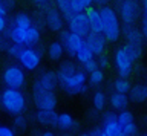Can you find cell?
<instances>
[{"label":"cell","mask_w":147,"mask_h":136,"mask_svg":"<svg viewBox=\"0 0 147 136\" xmlns=\"http://www.w3.org/2000/svg\"><path fill=\"white\" fill-rule=\"evenodd\" d=\"M100 12H101V17H103V21H104V38L107 40L109 43H115L118 42L119 37L123 34V28L119 25V14L117 12V9L109 5H104V6H100Z\"/></svg>","instance_id":"obj_1"},{"label":"cell","mask_w":147,"mask_h":136,"mask_svg":"<svg viewBox=\"0 0 147 136\" xmlns=\"http://www.w3.org/2000/svg\"><path fill=\"white\" fill-rule=\"evenodd\" d=\"M0 104L8 113L18 115L25 110L26 107V98L20 92V89H11L6 87L0 93Z\"/></svg>","instance_id":"obj_2"},{"label":"cell","mask_w":147,"mask_h":136,"mask_svg":"<svg viewBox=\"0 0 147 136\" xmlns=\"http://www.w3.org/2000/svg\"><path fill=\"white\" fill-rule=\"evenodd\" d=\"M87 75L84 70H77L75 74H72L69 78H64L60 81V86L66 93L69 95H78V93H84L87 90L86 86Z\"/></svg>","instance_id":"obj_3"},{"label":"cell","mask_w":147,"mask_h":136,"mask_svg":"<svg viewBox=\"0 0 147 136\" xmlns=\"http://www.w3.org/2000/svg\"><path fill=\"white\" fill-rule=\"evenodd\" d=\"M2 80L6 87H11V89H22L25 86V81H26V76H25V72L20 66L17 64H9L8 67H5L3 74H2Z\"/></svg>","instance_id":"obj_4"},{"label":"cell","mask_w":147,"mask_h":136,"mask_svg":"<svg viewBox=\"0 0 147 136\" xmlns=\"http://www.w3.org/2000/svg\"><path fill=\"white\" fill-rule=\"evenodd\" d=\"M118 14L124 25H133L140 15V2L138 0H121L118 3Z\"/></svg>","instance_id":"obj_5"},{"label":"cell","mask_w":147,"mask_h":136,"mask_svg":"<svg viewBox=\"0 0 147 136\" xmlns=\"http://www.w3.org/2000/svg\"><path fill=\"white\" fill-rule=\"evenodd\" d=\"M17 60L23 69L35 70L40 66V61H41V51L35 49V46H25Z\"/></svg>","instance_id":"obj_6"},{"label":"cell","mask_w":147,"mask_h":136,"mask_svg":"<svg viewBox=\"0 0 147 136\" xmlns=\"http://www.w3.org/2000/svg\"><path fill=\"white\" fill-rule=\"evenodd\" d=\"M113 61H115V67H117V72H118L119 76H123V78H127V76L132 74L133 63H135V61H133L132 57L127 54V51L124 49V46L115 51Z\"/></svg>","instance_id":"obj_7"},{"label":"cell","mask_w":147,"mask_h":136,"mask_svg":"<svg viewBox=\"0 0 147 136\" xmlns=\"http://www.w3.org/2000/svg\"><path fill=\"white\" fill-rule=\"evenodd\" d=\"M67 23V29L71 32H75L81 37H86L90 32V25H89V19H87L86 12H74V14L66 20Z\"/></svg>","instance_id":"obj_8"},{"label":"cell","mask_w":147,"mask_h":136,"mask_svg":"<svg viewBox=\"0 0 147 136\" xmlns=\"http://www.w3.org/2000/svg\"><path fill=\"white\" fill-rule=\"evenodd\" d=\"M60 42L63 43L64 51H66L71 57H75L78 49H80L83 44H84V37L78 35L75 32H71V31H61L60 32Z\"/></svg>","instance_id":"obj_9"},{"label":"cell","mask_w":147,"mask_h":136,"mask_svg":"<svg viewBox=\"0 0 147 136\" xmlns=\"http://www.w3.org/2000/svg\"><path fill=\"white\" fill-rule=\"evenodd\" d=\"M64 21L66 20H64V17L60 12V9H57L54 6H48L46 14H45V23L48 25V28L52 32H61L64 28Z\"/></svg>","instance_id":"obj_10"},{"label":"cell","mask_w":147,"mask_h":136,"mask_svg":"<svg viewBox=\"0 0 147 136\" xmlns=\"http://www.w3.org/2000/svg\"><path fill=\"white\" fill-rule=\"evenodd\" d=\"M58 84H60V81H58L57 72L48 70V72H45V74H41L38 78L35 80L32 90H34V92H38V90H55V87H57Z\"/></svg>","instance_id":"obj_11"},{"label":"cell","mask_w":147,"mask_h":136,"mask_svg":"<svg viewBox=\"0 0 147 136\" xmlns=\"http://www.w3.org/2000/svg\"><path fill=\"white\" fill-rule=\"evenodd\" d=\"M34 103L38 109L54 110L57 106V96L54 90H38V92H34Z\"/></svg>","instance_id":"obj_12"},{"label":"cell","mask_w":147,"mask_h":136,"mask_svg":"<svg viewBox=\"0 0 147 136\" xmlns=\"http://www.w3.org/2000/svg\"><path fill=\"white\" fill-rule=\"evenodd\" d=\"M84 42L86 44L92 49V52L95 54L96 57L101 55V54H104V49H106V43H107V40L104 38L103 34H98V32H90L84 37Z\"/></svg>","instance_id":"obj_13"},{"label":"cell","mask_w":147,"mask_h":136,"mask_svg":"<svg viewBox=\"0 0 147 136\" xmlns=\"http://www.w3.org/2000/svg\"><path fill=\"white\" fill-rule=\"evenodd\" d=\"M87 19H89V25H90V31L92 32H98V34H103L104 32V21H103V17H101V12H100V8H87L84 11Z\"/></svg>","instance_id":"obj_14"},{"label":"cell","mask_w":147,"mask_h":136,"mask_svg":"<svg viewBox=\"0 0 147 136\" xmlns=\"http://www.w3.org/2000/svg\"><path fill=\"white\" fill-rule=\"evenodd\" d=\"M35 119L41 125H57L58 113L54 110H46V109H38V112L35 113Z\"/></svg>","instance_id":"obj_15"},{"label":"cell","mask_w":147,"mask_h":136,"mask_svg":"<svg viewBox=\"0 0 147 136\" xmlns=\"http://www.w3.org/2000/svg\"><path fill=\"white\" fill-rule=\"evenodd\" d=\"M123 35L129 43H141L142 44V31H140L135 25H124L123 26Z\"/></svg>","instance_id":"obj_16"},{"label":"cell","mask_w":147,"mask_h":136,"mask_svg":"<svg viewBox=\"0 0 147 136\" xmlns=\"http://www.w3.org/2000/svg\"><path fill=\"white\" fill-rule=\"evenodd\" d=\"M109 103L113 110H126L127 104H129V96H127V93L113 92L109 98Z\"/></svg>","instance_id":"obj_17"},{"label":"cell","mask_w":147,"mask_h":136,"mask_svg":"<svg viewBox=\"0 0 147 136\" xmlns=\"http://www.w3.org/2000/svg\"><path fill=\"white\" fill-rule=\"evenodd\" d=\"M129 99L133 103H144L147 101V84H136L129 92Z\"/></svg>","instance_id":"obj_18"},{"label":"cell","mask_w":147,"mask_h":136,"mask_svg":"<svg viewBox=\"0 0 147 136\" xmlns=\"http://www.w3.org/2000/svg\"><path fill=\"white\" fill-rule=\"evenodd\" d=\"M34 25V21L26 12H18V14L14 15V19L11 21L9 26H14V28H20V29H28Z\"/></svg>","instance_id":"obj_19"},{"label":"cell","mask_w":147,"mask_h":136,"mask_svg":"<svg viewBox=\"0 0 147 136\" xmlns=\"http://www.w3.org/2000/svg\"><path fill=\"white\" fill-rule=\"evenodd\" d=\"M78 69H77V66L74 64V63L71 61H64L61 63V66L58 67V70H57V75H58V81H61L64 78H69L72 74H75Z\"/></svg>","instance_id":"obj_20"},{"label":"cell","mask_w":147,"mask_h":136,"mask_svg":"<svg viewBox=\"0 0 147 136\" xmlns=\"http://www.w3.org/2000/svg\"><path fill=\"white\" fill-rule=\"evenodd\" d=\"M63 54H64V46H63L61 42H52V43L49 44V48H48V57L52 61L60 60V58L63 57Z\"/></svg>","instance_id":"obj_21"},{"label":"cell","mask_w":147,"mask_h":136,"mask_svg":"<svg viewBox=\"0 0 147 136\" xmlns=\"http://www.w3.org/2000/svg\"><path fill=\"white\" fill-rule=\"evenodd\" d=\"M75 58L78 60V63H81V64H84V63H87V61H90V60H94L95 58V54L92 52V49L86 44V42H84V44L78 49V52H77V55H75Z\"/></svg>","instance_id":"obj_22"},{"label":"cell","mask_w":147,"mask_h":136,"mask_svg":"<svg viewBox=\"0 0 147 136\" xmlns=\"http://www.w3.org/2000/svg\"><path fill=\"white\" fill-rule=\"evenodd\" d=\"M103 130H104V133L107 135V136H124V133H123V127L119 125L118 119L103 124Z\"/></svg>","instance_id":"obj_23"},{"label":"cell","mask_w":147,"mask_h":136,"mask_svg":"<svg viewBox=\"0 0 147 136\" xmlns=\"http://www.w3.org/2000/svg\"><path fill=\"white\" fill-rule=\"evenodd\" d=\"M75 125V119L72 118L71 113H60L58 119H57V127H60L61 130H69Z\"/></svg>","instance_id":"obj_24"},{"label":"cell","mask_w":147,"mask_h":136,"mask_svg":"<svg viewBox=\"0 0 147 136\" xmlns=\"http://www.w3.org/2000/svg\"><path fill=\"white\" fill-rule=\"evenodd\" d=\"M124 49L127 51V54L132 57L133 61H136L138 58H141L142 55V44L141 43H126L124 44Z\"/></svg>","instance_id":"obj_25"},{"label":"cell","mask_w":147,"mask_h":136,"mask_svg":"<svg viewBox=\"0 0 147 136\" xmlns=\"http://www.w3.org/2000/svg\"><path fill=\"white\" fill-rule=\"evenodd\" d=\"M57 3V8L60 9V12L63 14L64 20H67L69 17L74 14V9H72V5H71V0H55Z\"/></svg>","instance_id":"obj_26"},{"label":"cell","mask_w":147,"mask_h":136,"mask_svg":"<svg viewBox=\"0 0 147 136\" xmlns=\"http://www.w3.org/2000/svg\"><path fill=\"white\" fill-rule=\"evenodd\" d=\"M113 89L115 92H121V93H129L132 89L130 83H129L127 78H123V76H119L118 80L113 81Z\"/></svg>","instance_id":"obj_27"},{"label":"cell","mask_w":147,"mask_h":136,"mask_svg":"<svg viewBox=\"0 0 147 136\" xmlns=\"http://www.w3.org/2000/svg\"><path fill=\"white\" fill-rule=\"evenodd\" d=\"M74 12H84L87 8L94 5V0H71Z\"/></svg>","instance_id":"obj_28"},{"label":"cell","mask_w":147,"mask_h":136,"mask_svg":"<svg viewBox=\"0 0 147 136\" xmlns=\"http://www.w3.org/2000/svg\"><path fill=\"white\" fill-rule=\"evenodd\" d=\"M92 103H94V107H95V110H104V107H106V103H107V98H106V95L104 92H95L94 95V98H92Z\"/></svg>","instance_id":"obj_29"},{"label":"cell","mask_w":147,"mask_h":136,"mask_svg":"<svg viewBox=\"0 0 147 136\" xmlns=\"http://www.w3.org/2000/svg\"><path fill=\"white\" fill-rule=\"evenodd\" d=\"M89 81H90L92 86H100L104 81V72H103V69H100V67H98V69L92 70L89 74Z\"/></svg>","instance_id":"obj_30"},{"label":"cell","mask_w":147,"mask_h":136,"mask_svg":"<svg viewBox=\"0 0 147 136\" xmlns=\"http://www.w3.org/2000/svg\"><path fill=\"white\" fill-rule=\"evenodd\" d=\"M118 122H119V125H121V127L127 125V124H132V122H135L133 113L129 112V110H121V113L118 115Z\"/></svg>","instance_id":"obj_31"},{"label":"cell","mask_w":147,"mask_h":136,"mask_svg":"<svg viewBox=\"0 0 147 136\" xmlns=\"http://www.w3.org/2000/svg\"><path fill=\"white\" fill-rule=\"evenodd\" d=\"M23 48L25 46H22V44H17V43H9V46L6 49V52H8V55L9 57H14V58H18V55H20V52L23 51Z\"/></svg>","instance_id":"obj_32"},{"label":"cell","mask_w":147,"mask_h":136,"mask_svg":"<svg viewBox=\"0 0 147 136\" xmlns=\"http://www.w3.org/2000/svg\"><path fill=\"white\" fill-rule=\"evenodd\" d=\"M14 127L18 130H25L26 127H28V121H26V118L23 116V115H16V118H14Z\"/></svg>","instance_id":"obj_33"},{"label":"cell","mask_w":147,"mask_h":136,"mask_svg":"<svg viewBox=\"0 0 147 136\" xmlns=\"http://www.w3.org/2000/svg\"><path fill=\"white\" fill-rule=\"evenodd\" d=\"M136 131H138V127H136L135 122H132V124H127V125L123 127V133H124V136H135Z\"/></svg>","instance_id":"obj_34"},{"label":"cell","mask_w":147,"mask_h":136,"mask_svg":"<svg viewBox=\"0 0 147 136\" xmlns=\"http://www.w3.org/2000/svg\"><path fill=\"white\" fill-rule=\"evenodd\" d=\"M83 69H84V72H87V74H90L92 70H95V69H98V61L95 60H90V61H87L83 64Z\"/></svg>","instance_id":"obj_35"},{"label":"cell","mask_w":147,"mask_h":136,"mask_svg":"<svg viewBox=\"0 0 147 136\" xmlns=\"http://www.w3.org/2000/svg\"><path fill=\"white\" fill-rule=\"evenodd\" d=\"M98 67L100 69H106V67L109 66V58L107 55H104V54H101V55H98Z\"/></svg>","instance_id":"obj_36"},{"label":"cell","mask_w":147,"mask_h":136,"mask_svg":"<svg viewBox=\"0 0 147 136\" xmlns=\"http://www.w3.org/2000/svg\"><path fill=\"white\" fill-rule=\"evenodd\" d=\"M118 116L115 115L113 112H106L104 116H103V124H106V122H110V121H117Z\"/></svg>","instance_id":"obj_37"},{"label":"cell","mask_w":147,"mask_h":136,"mask_svg":"<svg viewBox=\"0 0 147 136\" xmlns=\"http://www.w3.org/2000/svg\"><path fill=\"white\" fill-rule=\"evenodd\" d=\"M6 29H8V19H6V15L0 14V34L5 32Z\"/></svg>","instance_id":"obj_38"},{"label":"cell","mask_w":147,"mask_h":136,"mask_svg":"<svg viewBox=\"0 0 147 136\" xmlns=\"http://www.w3.org/2000/svg\"><path fill=\"white\" fill-rule=\"evenodd\" d=\"M8 37H3V35H0V52L2 51H6L8 46H9V43H8Z\"/></svg>","instance_id":"obj_39"},{"label":"cell","mask_w":147,"mask_h":136,"mask_svg":"<svg viewBox=\"0 0 147 136\" xmlns=\"http://www.w3.org/2000/svg\"><path fill=\"white\" fill-rule=\"evenodd\" d=\"M0 136H16L14 135V131L9 129V127H0Z\"/></svg>","instance_id":"obj_40"},{"label":"cell","mask_w":147,"mask_h":136,"mask_svg":"<svg viewBox=\"0 0 147 136\" xmlns=\"http://www.w3.org/2000/svg\"><path fill=\"white\" fill-rule=\"evenodd\" d=\"M3 5L6 6L9 11H11V9H14V8H16V5H17V0H3Z\"/></svg>","instance_id":"obj_41"},{"label":"cell","mask_w":147,"mask_h":136,"mask_svg":"<svg viewBox=\"0 0 147 136\" xmlns=\"http://www.w3.org/2000/svg\"><path fill=\"white\" fill-rule=\"evenodd\" d=\"M8 12H9L8 8L5 6L3 3H0V14H3V15H6V17H8Z\"/></svg>","instance_id":"obj_42"},{"label":"cell","mask_w":147,"mask_h":136,"mask_svg":"<svg viewBox=\"0 0 147 136\" xmlns=\"http://www.w3.org/2000/svg\"><path fill=\"white\" fill-rule=\"evenodd\" d=\"M142 37L147 42V21H142Z\"/></svg>","instance_id":"obj_43"},{"label":"cell","mask_w":147,"mask_h":136,"mask_svg":"<svg viewBox=\"0 0 147 136\" xmlns=\"http://www.w3.org/2000/svg\"><path fill=\"white\" fill-rule=\"evenodd\" d=\"M109 2H110V0H94V3H95V5H98V6H104V5H107Z\"/></svg>","instance_id":"obj_44"},{"label":"cell","mask_w":147,"mask_h":136,"mask_svg":"<svg viewBox=\"0 0 147 136\" xmlns=\"http://www.w3.org/2000/svg\"><path fill=\"white\" fill-rule=\"evenodd\" d=\"M41 136H55L52 131H45V133H41Z\"/></svg>","instance_id":"obj_45"},{"label":"cell","mask_w":147,"mask_h":136,"mask_svg":"<svg viewBox=\"0 0 147 136\" xmlns=\"http://www.w3.org/2000/svg\"><path fill=\"white\" fill-rule=\"evenodd\" d=\"M32 2H35V3H40V5H45L48 0H32Z\"/></svg>","instance_id":"obj_46"},{"label":"cell","mask_w":147,"mask_h":136,"mask_svg":"<svg viewBox=\"0 0 147 136\" xmlns=\"http://www.w3.org/2000/svg\"><path fill=\"white\" fill-rule=\"evenodd\" d=\"M144 21H147V6L144 8Z\"/></svg>","instance_id":"obj_47"},{"label":"cell","mask_w":147,"mask_h":136,"mask_svg":"<svg viewBox=\"0 0 147 136\" xmlns=\"http://www.w3.org/2000/svg\"><path fill=\"white\" fill-rule=\"evenodd\" d=\"M80 136H94L92 133H83V135H80Z\"/></svg>","instance_id":"obj_48"},{"label":"cell","mask_w":147,"mask_h":136,"mask_svg":"<svg viewBox=\"0 0 147 136\" xmlns=\"http://www.w3.org/2000/svg\"><path fill=\"white\" fill-rule=\"evenodd\" d=\"M141 2H142V5H144V8L147 6V0H141Z\"/></svg>","instance_id":"obj_49"},{"label":"cell","mask_w":147,"mask_h":136,"mask_svg":"<svg viewBox=\"0 0 147 136\" xmlns=\"http://www.w3.org/2000/svg\"><path fill=\"white\" fill-rule=\"evenodd\" d=\"M115 2H117V3H119V2H121V0H115Z\"/></svg>","instance_id":"obj_50"},{"label":"cell","mask_w":147,"mask_h":136,"mask_svg":"<svg viewBox=\"0 0 147 136\" xmlns=\"http://www.w3.org/2000/svg\"><path fill=\"white\" fill-rule=\"evenodd\" d=\"M0 3H3V0H0Z\"/></svg>","instance_id":"obj_51"},{"label":"cell","mask_w":147,"mask_h":136,"mask_svg":"<svg viewBox=\"0 0 147 136\" xmlns=\"http://www.w3.org/2000/svg\"><path fill=\"white\" fill-rule=\"evenodd\" d=\"M144 136H147V135H144Z\"/></svg>","instance_id":"obj_52"},{"label":"cell","mask_w":147,"mask_h":136,"mask_svg":"<svg viewBox=\"0 0 147 136\" xmlns=\"http://www.w3.org/2000/svg\"><path fill=\"white\" fill-rule=\"evenodd\" d=\"M0 127H2V125H0Z\"/></svg>","instance_id":"obj_53"}]
</instances>
